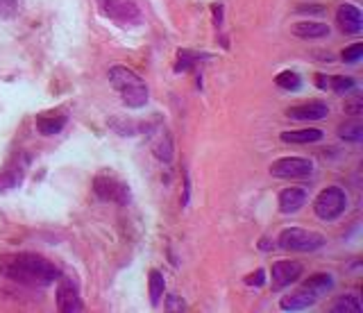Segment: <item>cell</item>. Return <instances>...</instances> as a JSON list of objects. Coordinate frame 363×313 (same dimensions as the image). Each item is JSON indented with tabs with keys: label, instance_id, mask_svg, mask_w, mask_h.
<instances>
[{
	"label": "cell",
	"instance_id": "obj_1",
	"mask_svg": "<svg viewBox=\"0 0 363 313\" xmlns=\"http://www.w3.org/2000/svg\"><path fill=\"white\" fill-rule=\"evenodd\" d=\"M0 273L16 284L32 286V288H46L50 284H55L61 275L59 268L52 261H48L46 256L32 252L3 256L0 259Z\"/></svg>",
	"mask_w": 363,
	"mask_h": 313
},
{
	"label": "cell",
	"instance_id": "obj_2",
	"mask_svg": "<svg viewBox=\"0 0 363 313\" xmlns=\"http://www.w3.org/2000/svg\"><path fill=\"white\" fill-rule=\"evenodd\" d=\"M109 82L116 91H119L121 100L132 107V110H141L148 105V86L138 75L127 66H112L109 69Z\"/></svg>",
	"mask_w": 363,
	"mask_h": 313
},
{
	"label": "cell",
	"instance_id": "obj_3",
	"mask_svg": "<svg viewBox=\"0 0 363 313\" xmlns=\"http://www.w3.org/2000/svg\"><path fill=\"white\" fill-rule=\"evenodd\" d=\"M280 247L284 250H291V252H314L320 250L327 239L323 234L311 232V230H302V228H288L280 234Z\"/></svg>",
	"mask_w": 363,
	"mask_h": 313
},
{
	"label": "cell",
	"instance_id": "obj_4",
	"mask_svg": "<svg viewBox=\"0 0 363 313\" xmlns=\"http://www.w3.org/2000/svg\"><path fill=\"white\" fill-rule=\"evenodd\" d=\"M347 209V196L343 189L338 187H329L318 193V198L314 200V211L320 220L332 223L338 215H343V211Z\"/></svg>",
	"mask_w": 363,
	"mask_h": 313
},
{
	"label": "cell",
	"instance_id": "obj_5",
	"mask_svg": "<svg viewBox=\"0 0 363 313\" xmlns=\"http://www.w3.org/2000/svg\"><path fill=\"white\" fill-rule=\"evenodd\" d=\"M98 7L102 9L105 16H109L123 28H132L141 23V9L134 0H98Z\"/></svg>",
	"mask_w": 363,
	"mask_h": 313
},
{
	"label": "cell",
	"instance_id": "obj_6",
	"mask_svg": "<svg viewBox=\"0 0 363 313\" xmlns=\"http://www.w3.org/2000/svg\"><path fill=\"white\" fill-rule=\"evenodd\" d=\"M314 172V164L304 157H282L270 164V175L282 179H297L309 177Z\"/></svg>",
	"mask_w": 363,
	"mask_h": 313
},
{
	"label": "cell",
	"instance_id": "obj_7",
	"mask_svg": "<svg viewBox=\"0 0 363 313\" xmlns=\"http://www.w3.org/2000/svg\"><path fill=\"white\" fill-rule=\"evenodd\" d=\"M93 191L95 196L105 202H116V204H127L130 200V189L123 184L121 179H116L112 175H98L93 179Z\"/></svg>",
	"mask_w": 363,
	"mask_h": 313
},
{
	"label": "cell",
	"instance_id": "obj_8",
	"mask_svg": "<svg viewBox=\"0 0 363 313\" xmlns=\"http://www.w3.org/2000/svg\"><path fill=\"white\" fill-rule=\"evenodd\" d=\"M57 309L61 313H76L82 311V300H80V286L73 277L59 275L57 279Z\"/></svg>",
	"mask_w": 363,
	"mask_h": 313
},
{
	"label": "cell",
	"instance_id": "obj_9",
	"mask_svg": "<svg viewBox=\"0 0 363 313\" xmlns=\"http://www.w3.org/2000/svg\"><path fill=\"white\" fill-rule=\"evenodd\" d=\"M302 266L297 261H277L270 271V286L273 290H284L286 286L295 284L302 277Z\"/></svg>",
	"mask_w": 363,
	"mask_h": 313
},
{
	"label": "cell",
	"instance_id": "obj_10",
	"mask_svg": "<svg viewBox=\"0 0 363 313\" xmlns=\"http://www.w3.org/2000/svg\"><path fill=\"white\" fill-rule=\"evenodd\" d=\"M336 23L340 25V30L347 32V35H361L363 32V16L361 9L352 3H345L338 7L336 12Z\"/></svg>",
	"mask_w": 363,
	"mask_h": 313
},
{
	"label": "cell",
	"instance_id": "obj_11",
	"mask_svg": "<svg viewBox=\"0 0 363 313\" xmlns=\"http://www.w3.org/2000/svg\"><path fill=\"white\" fill-rule=\"evenodd\" d=\"M318 300L320 297L316 293H311L307 286H300L280 300V309L282 311H302V309H309L311 305H316Z\"/></svg>",
	"mask_w": 363,
	"mask_h": 313
},
{
	"label": "cell",
	"instance_id": "obj_12",
	"mask_svg": "<svg viewBox=\"0 0 363 313\" xmlns=\"http://www.w3.org/2000/svg\"><path fill=\"white\" fill-rule=\"evenodd\" d=\"M329 114V107L325 102H307V105H297L291 107L286 112L288 118H295V121H323Z\"/></svg>",
	"mask_w": 363,
	"mask_h": 313
},
{
	"label": "cell",
	"instance_id": "obj_13",
	"mask_svg": "<svg viewBox=\"0 0 363 313\" xmlns=\"http://www.w3.org/2000/svg\"><path fill=\"white\" fill-rule=\"evenodd\" d=\"M304 202H307V191L302 187H291L280 193V211L282 213L300 211L304 207Z\"/></svg>",
	"mask_w": 363,
	"mask_h": 313
},
{
	"label": "cell",
	"instance_id": "obj_14",
	"mask_svg": "<svg viewBox=\"0 0 363 313\" xmlns=\"http://www.w3.org/2000/svg\"><path fill=\"white\" fill-rule=\"evenodd\" d=\"M293 35L300 39H323L329 35V25L318 23V20H302L293 25Z\"/></svg>",
	"mask_w": 363,
	"mask_h": 313
},
{
	"label": "cell",
	"instance_id": "obj_15",
	"mask_svg": "<svg viewBox=\"0 0 363 313\" xmlns=\"http://www.w3.org/2000/svg\"><path fill=\"white\" fill-rule=\"evenodd\" d=\"M323 136H325L323 129L309 127V129H295V132H282V141L284 143H316Z\"/></svg>",
	"mask_w": 363,
	"mask_h": 313
},
{
	"label": "cell",
	"instance_id": "obj_16",
	"mask_svg": "<svg viewBox=\"0 0 363 313\" xmlns=\"http://www.w3.org/2000/svg\"><path fill=\"white\" fill-rule=\"evenodd\" d=\"M304 286L311 290V293H316L318 297H323L325 293H329V290L334 288V277L327 275V273H316L307 279Z\"/></svg>",
	"mask_w": 363,
	"mask_h": 313
},
{
	"label": "cell",
	"instance_id": "obj_17",
	"mask_svg": "<svg viewBox=\"0 0 363 313\" xmlns=\"http://www.w3.org/2000/svg\"><path fill=\"white\" fill-rule=\"evenodd\" d=\"M64 125H66V116H39L37 118V129L44 136H55L59 134Z\"/></svg>",
	"mask_w": 363,
	"mask_h": 313
},
{
	"label": "cell",
	"instance_id": "obj_18",
	"mask_svg": "<svg viewBox=\"0 0 363 313\" xmlns=\"http://www.w3.org/2000/svg\"><path fill=\"white\" fill-rule=\"evenodd\" d=\"M150 279H148V288H150V302L153 307H159V302H162L164 293H166V282H164V275L159 271H150V275H148Z\"/></svg>",
	"mask_w": 363,
	"mask_h": 313
},
{
	"label": "cell",
	"instance_id": "obj_19",
	"mask_svg": "<svg viewBox=\"0 0 363 313\" xmlns=\"http://www.w3.org/2000/svg\"><path fill=\"white\" fill-rule=\"evenodd\" d=\"M332 311L334 313H361L363 311V305L359 302L357 295H340L336 297V302L332 305Z\"/></svg>",
	"mask_w": 363,
	"mask_h": 313
},
{
	"label": "cell",
	"instance_id": "obj_20",
	"mask_svg": "<svg viewBox=\"0 0 363 313\" xmlns=\"http://www.w3.org/2000/svg\"><path fill=\"white\" fill-rule=\"evenodd\" d=\"M275 84L284 91H300L302 89V78L295 71H282L275 78Z\"/></svg>",
	"mask_w": 363,
	"mask_h": 313
},
{
	"label": "cell",
	"instance_id": "obj_21",
	"mask_svg": "<svg viewBox=\"0 0 363 313\" xmlns=\"http://www.w3.org/2000/svg\"><path fill=\"white\" fill-rule=\"evenodd\" d=\"M338 136L345 138V141H361V138H363V123L359 121V118H355V121H347L345 125L338 127Z\"/></svg>",
	"mask_w": 363,
	"mask_h": 313
},
{
	"label": "cell",
	"instance_id": "obj_22",
	"mask_svg": "<svg viewBox=\"0 0 363 313\" xmlns=\"http://www.w3.org/2000/svg\"><path fill=\"white\" fill-rule=\"evenodd\" d=\"M198 59H202V55H196V52H191V50H179V55H177V66L175 71L182 73V71H189V69H194Z\"/></svg>",
	"mask_w": 363,
	"mask_h": 313
},
{
	"label": "cell",
	"instance_id": "obj_23",
	"mask_svg": "<svg viewBox=\"0 0 363 313\" xmlns=\"http://www.w3.org/2000/svg\"><path fill=\"white\" fill-rule=\"evenodd\" d=\"M329 84L336 93H347L355 89V80L352 78H343V75H336V78H329Z\"/></svg>",
	"mask_w": 363,
	"mask_h": 313
},
{
	"label": "cell",
	"instance_id": "obj_24",
	"mask_svg": "<svg viewBox=\"0 0 363 313\" xmlns=\"http://www.w3.org/2000/svg\"><path fill=\"white\" fill-rule=\"evenodd\" d=\"M155 155H157V159L166 161V164H168L170 159H173V148H170V138L168 136H164L162 141L155 146Z\"/></svg>",
	"mask_w": 363,
	"mask_h": 313
},
{
	"label": "cell",
	"instance_id": "obj_25",
	"mask_svg": "<svg viewBox=\"0 0 363 313\" xmlns=\"http://www.w3.org/2000/svg\"><path fill=\"white\" fill-rule=\"evenodd\" d=\"M361 55H363V43H355V46L345 48L340 57H343V61H347V64H355L361 59Z\"/></svg>",
	"mask_w": 363,
	"mask_h": 313
},
{
	"label": "cell",
	"instance_id": "obj_26",
	"mask_svg": "<svg viewBox=\"0 0 363 313\" xmlns=\"http://www.w3.org/2000/svg\"><path fill=\"white\" fill-rule=\"evenodd\" d=\"M18 9V0H0V18L14 16Z\"/></svg>",
	"mask_w": 363,
	"mask_h": 313
},
{
	"label": "cell",
	"instance_id": "obj_27",
	"mask_svg": "<svg viewBox=\"0 0 363 313\" xmlns=\"http://www.w3.org/2000/svg\"><path fill=\"white\" fill-rule=\"evenodd\" d=\"M245 284H248V286H263L266 284V271H263V268H259V271L257 273H250L248 277H245Z\"/></svg>",
	"mask_w": 363,
	"mask_h": 313
}]
</instances>
